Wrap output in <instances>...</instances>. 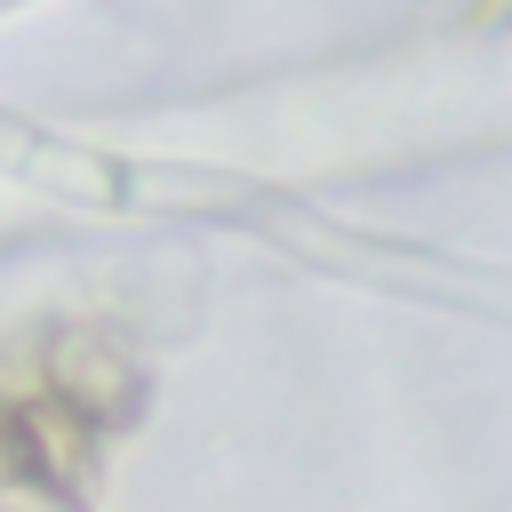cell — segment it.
Returning <instances> with one entry per match:
<instances>
[{
	"mask_svg": "<svg viewBox=\"0 0 512 512\" xmlns=\"http://www.w3.org/2000/svg\"><path fill=\"white\" fill-rule=\"evenodd\" d=\"M48 400H64L72 416H88L96 432L128 424L144 408V360L120 328L104 320H64L48 336Z\"/></svg>",
	"mask_w": 512,
	"mask_h": 512,
	"instance_id": "6da1fadb",
	"label": "cell"
},
{
	"mask_svg": "<svg viewBox=\"0 0 512 512\" xmlns=\"http://www.w3.org/2000/svg\"><path fill=\"white\" fill-rule=\"evenodd\" d=\"M16 440H24V480H48L64 496L88 488V472H96V424L88 416H72L64 400H32L16 416Z\"/></svg>",
	"mask_w": 512,
	"mask_h": 512,
	"instance_id": "7a4b0ae2",
	"label": "cell"
},
{
	"mask_svg": "<svg viewBox=\"0 0 512 512\" xmlns=\"http://www.w3.org/2000/svg\"><path fill=\"white\" fill-rule=\"evenodd\" d=\"M48 400V336H8L0 344V416H24Z\"/></svg>",
	"mask_w": 512,
	"mask_h": 512,
	"instance_id": "3957f363",
	"label": "cell"
},
{
	"mask_svg": "<svg viewBox=\"0 0 512 512\" xmlns=\"http://www.w3.org/2000/svg\"><path fill=\"white\" fill-rule=\"evenodd\" d=\"M0 512H80V496H64V488H48V480H16V488L0 496Z\"/></svg>",
	"mask_w": 512,
	"mask_h": 512,
	"instance_id": "277c9868",
	"label": "cell"
},
{
	"mask_svg": "<svg viewBox=\"0 0 512 512\" xmlns=\"http://www.w3.org/2000/svg\"><path fill=\"white\" fill-rule=\"evenodd\" d=\"M24 480V440H16V416H0V496Z\"/></svg>",
	"mask_w": 512,
	"mask_h": 512,
	"instance_id": "5b68a950",
	"label": "cell"
}]
</instances>
